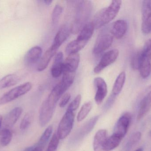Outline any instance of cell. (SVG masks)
<instances>
[{
    "label": "cell",
    "instance_id": "obj_1",
    "mask_svg": "<svg viewBox=\"0 0 151 151\" xmlns=\"http://www.w3.org/2000/svg\"><path fill=\"white\" fill-rule=\"evenodd\" d=\"M76 8L75 15L71 26V33L76 34L81 31L88 22L92 12V3L89 1H78Z\"/></svg>",
    "mask_w": 151,
    "mask_h": 151
},
{
    "label": "cell",
    "instance_id": "obj_2",
    "mask_svg": "<svg viewBox=\"0 0 151 151\" xmlns=\"http://www.w3.org/2000/svg\"><path fill=\"white\" fill-rule=\"evenodd\" d=\"M122 3L119 0L112 1L109 6L98 12L92 22L95 29H99L113 20L119 13Z\"/></svg>",
    "mask_w": 151,
    "mask_h": 151
},
{
    "label": "cell",
    "instance_id": "obj_3",
    "mask_svg": "<svg viewBox=\"0 0 151 151\" xmlns=\"http://www.w3.org/2000/svg\"><path fill=\"white\" fill-rule=\"evenodd\" d=\"M138 70L142 78L146 79L151 73V40L145 42L140 55Z\"/></svg>",
    "mask_w": 151,
    "mask_h": 151
},
{
    "label": "cell",
    "instance_id": "obj_4",
    "mask_svg": "<svg viewBox=\"0 0 151 151\" xmlns=\"http://www.w3.org/2000/svg\"><path fill=\"white\" fill-rule=\"evenodd\" d=\"M32 87V83L27 82L10 90L0 97V106L10 103L24 95L30 91Z\"/></svg>",
    "mask_w": 151,
    "mask_h": 151
},
{
    "label": "cell",
    "instance_id": "obj_5",
    "mask_svg": "<svg viewBox=\"0 0 151 151\" xmlns=\"http://www.w3.org/2000/svg\"><path fill=\"white\" fill-rule=\"evenodd\" d=\"M74 118V112L67 110L59 123L56 132L59 139L63 140L70 134L73 128Z\"/></svg>",
    "mask_w": 151,
    "mask_h": 151
},
{
    "label": "cell",
    "instance_id": "obj_6",
    "mask_svg": "<svg viewBox=\"0 0 151 151\" xmlns=\"http://www.w3.org/2000/svg\"><path fill=\"white\" fill-rule=\"evenodd\" d=\"M139 111L137 120L142 119L151 108V85L147 87L138 97Z\"/></svg>",
    "mask_w": 151,
    "mask_h": 151
},
{
    "label": "cell",
    "instance_id": "obj_7",
    "mask_svg": "<svg viewBox=\"0 0 151 151\" xmlns=\"http://www.w3.org/2000/svg\"><path fill=\"white\" fill-rule=\"evenodd\" d=\"M119 55V51L117 49H114L106 52L94 68V72L96 74L100 73L105 68L114 63Z\"/></svg>",
    "mask_w": 151,
    "mask_h": 151
},
{
    "label": "cell",
    "instance_id": "obj_8",
    "mask_svg": "<svg viewBox=\"0 0 151 151\" xmlns=\"http://www.w3.org/2000/svg\"><path fill=\"white\" fill-rule=\"evenodd\" d=\"M113 42V36L107 33H102L99 35L93 48V53L98 55L108 49Z\"/></svg>",
    "mask_w": 151,
    "mask_h": 151
},
{
    "label": "cell",
    "instance_id": "obj_9",
    "mask_svg": "<svg viewBox=\"0 0 151 151\" xmlns=\"http://www.w3.org/2000/svg\"><path fill=\"white\" fill-rule=\"evenodd\" d=\"M131 121V114L126 113L118 120L114 129L113 134L124 138L127 133Z\"/></svg>",
    "mask_w": 151,
    "mask_h": 151
},
{
    "label": "cell",
    "instance_id": "obj_10",
    "mask_svg": "<svg viewBox=\"0 0 151 151\" xmlns=\"http://www.w3.org/2000/svg\"><path fill=\"white\" fill-rule=\"evenodd\" d=\"M94 84L96 89L95 100L98 105L102 103L107 94V86L104 80L101 77H97L94 80Z\"/></svg>",
    "mask_w": 151,
    "mask_h": 151
},
{
    "label": "cell",
    "instance_id": "obj_11",
    "mask_svg": "<svg viewBox=\"0 0 151 151\" xmlns=\"http://www.w3.org/2000/svg\"><path fill=\"white\" fill-rule=\"evenodd\" d=\"M99 116H95L87 121L81 128L79 129L78 132L75 133V135L72 141L73 142H77L82 140L88 134H89L93 129L99 119Z\"/></svg>",
    "mask_w": 151,
    "mask_h": 151
},
{
    "label": "cell",
    "instance_id": "obj_12",
    "mask_svg": "<svg viewBox=\"0 0 151 151\" xmlns=\"http://www.w3.org/2000/svg\"><path fill=\"white\" fill-rule=\"evenodd\" d=\"M55 109L49 106L45 101L43 102L40 109L39 114V122L41 127L46 126L51 120Z\"/></svg>",
    "mask_w": 151,
    "mask_h": 151
},
{
    "label": "cell",
    "instance_id": "obj_13",
    "mask_svg": "<svg viewBox=\"0 0 151 151\" xmlns=\"http://www.w3.org/2000/svg\"><path fill=\"white\" fill-rule=\"evenodd\" d=\"M71 33V27L68 25H64L59 29L56 35L52 47L58 50L63 43L67 40Z\"/></svg>",
    "mask_w": 151,
    "mask_h": 151
},
{
    "label": "cell",
    "instance_id": "obj_14",
    "mask_svg": "<svg viewBox=\"0 0 151 151\" xmlns=\"http://www.w3.org/2000/svg\"><path fill=\"white\" fill-rule=\"evenodd\" d=\"M128 29L127 22L123 20H116L112 25L111 33L113 37L120 39L125 35Z\"/></svg>",
    "mask_w": 151,
    "mask_h": 151
},
{
    "label": "cell",
    "instance_id": "obj_15",
    "mask_svg": "<svg viewBox=\"0 0 151 151\" xmlns=\"http://www.w3.org/2000/svg\"><path fill=\"white\" fill-rule=\"evenodd\" d=\"M80 56L79 53L69 55L63 65V72H75L79 66Z\"/></svg>",
    "mask_w": 151,
    "mask_h": 151
},
{
    "label": "cell",
    "instance_id": "obj_16",
    "mask_svg": "<svg viewBox=\"0 0 151 151\" xmlns=\"http://www.w3.org/2000/svg\"><path fill=\"white\" fill-rule=\"evenodd\" d=\"M42 50L40 47L35 46L27 51L24 57V62L27 65L37 63L42 55Z\"/></svg>",
    "mask_w": 151,
    "mask_h": 151
},
{
    "label": "cell",
    "instance_id": "obj_17",
    "mask_svg": "<svg viewBox=\"0 0 151 151\" xmlns=\"http://www.w3.org/2000/svg\"><path fill=\"white\" fill-rule=\"evenodd\" d=\"M107 138V131L100 129L95 135L93 141L94 151H107L105 147L106 141Z\"/></svg>",
    "mask_w": 151,
    "mask_h": 151
},
{
    "label": "cell",
    "instance_id": "obj_18",
    "mask_svg": "<svg viewBox=\"0 0 151 151\" xmlns=\"http://www.w3.org/2000/svg\"><path fill=\"white\" fill-rule=\"evenodd\" d=\"M63 54L62 52H58L56 54L54 63L51 69V74L54 78L60 77L63 73Z\"/></svg>",
    "mask_w": 151,
    "mask_h": 151
},
{
    "label": "cell",
    "instance_id": "obj_19",
    "mask_svg": "<svg viewBox=\"0 0 151 151\" xmlns=\"http://www.w3.org/2000/svg\"><path fill=\"white\" fill-rule=\"evenodd\" d=\"M23 109L17 107L10 111L6 115L4 121V124L7 127L13 126L18 120L23 113Z\"/></svg>",
    "mask_w": 151,
    "mask_h": 151
},
{
    "label": "cell",
    "instance_id": "obj_20",
    "mask_svg": "<svg viewBox=\"0 0 151 151\" xmlns=\"http://www.w3.org/2000/svg\"><path fill=\"white\" fill-rule=\"evenodd\" d=\"M58 50L54 48L52 46L45 52L40 60L37 67L38 72H42L47 68L51 60V59L55 55Z\"/></svg>",
    "mask_w": 151,
    "mask_h": 151
},
{
    "label": "cell",
    "instance_id": "obj_21",
    "mask_svg": "<svg viewBox=\"0 0 151 151\" xmlns=\"http://www.w3.org/2000/svg\"><path fill=\"white\" fill-rule=\"evenodd\" d=\"M95 27L92 22H88L80 32L76 39L88 42L93 35Z\"/></svg>",
    "mask_w": 151,
    "mask_h": 151
},
{
    "label": "cell",
    "instance_id": "obj_22",
    "mask_svg": "<svg viewBox=\"0 0 151 151\" xmlns=\"http://www.w3.org/2000/svg\"><path fill=\"white\" fill-rule=\"evenodd\" d=\"M87 43L88 42H87L76 39L68 43L65 48V52L68 56L79 53L80 51L85 47Z\"/></svg>",
    "mask_w": 151,
    "mask_h": 151
},
{
    "label": "cell",
    "instance_id": "obj_23",
    "mask_svg": "<svg viewBox=\"0 0 151 151\" xmlns=\"http://www.w3.org/2000/svg\"><path fill=\"white\" fill-rule=\"evenodd\" d=\"M19 81L18 75L14 74H8L0 79V90L13 87L17 85Z\"/></svg>",
    "mask_w": 151,
    "mask_h": 151
},
{
    "label": "cell",
    "instance_id": "obj_24",
    "mask_svg": "<svg viewBox=\"0 0 151 151\" xmlns=\"http://www.w3.org/2000/svg\"><path fill=\"white\" fill-rule=\"evenodd\" d=\"M126 79V73L124 72H122L118 75L114 84L112 90L113 95L117 96L120 93L124 87Z\"/></svg>",
    "mask_w": 151,
    "mask_h": 151
},
{
    "label": "cell",
    "instance_id": "obj_25",
    "mask_svg": "<svg viewBox=\"0 0 151 151\" xmlns=\"http://www.w3.org/2000/svg\"><path fill=\"white\" fill-rule=\"evenodd\" d=\"M123 138L117 135L113 134L110 137H107L105 144V147L107 151L114 150L119 146Z\"/></svg>",
    "mask_w": 151,
    "mask_h": 151
},
{
    "label": "cell",
    "instance_id": "obj_26",
    "mask_svg": "<svg viewBox=\"0 0 151 151\" xmlns=\"http://www.w3.org/2000/svg\"><path fill=\"white\" fill-rule=\"evenodd\" d=\"M142 137L140 132L133 133L128 139L124 147V151H129L138 144Z\"/></svg>",
    "mask_w": 151,
    "mask_h": 151
},
{
    "label": "cell",
    "instance_id": "obj_27",
    "mask_svg": "<svg viewBox=\"0 0 151 151\" xmlns=\"http://www.w3.org/2000/svg\"><path fill=\"white\" fill-rule=\"evenodd\" d=\"M63 74V79L60 82L62 83L65 89L67 90L74 82L76 73L64 72Z\"/></svg>",
    "mask_w": 151,
    "mask_h": 151
},
{
    "label": "cell",
    "instance_id": "obj_28",
    "mask_svg": "<svg viewBox=\"0 0 151 151\" xmlns=\"http://www.w3.org/2000/svg\"><path fill=\"white\" fill-rule=\"evenodd\" d=\"M34 112L33 111L28 112L24 116L19 125V129L25 130L28 129L33 121Z\"/></svg>",
    "mask_w": 151,
    "mask_h": 151
},
{
    "label": "cell",
    "instance_id": "obj_29",
    "mask_svg": "<svg viewBox=\"0 0 151 151\" xmlns=\"http://www.w3.org/2000/svg\"><path fill=\"white\" fill-rule=\"evenodd\" d=\"M93 105L91 102H88L83 105L77 116V120L78 122H81L84 120L90 112L92 109Z\"/></svg>",
    "mask_w": 151,
    "mask_h": 151
},
{
    "label": "cell",
    "instance_id": "obj_30",
    "mask_svg": "<svg viewBox=\"0 0 151 151\" xmlns=\"http://www.w3.org/2000/svg\"><path fill=\"white\" fill-rule=\"evenodd\" d=\"M13 137L12 132L10 129L5 128L2 130L1 134L0 143L3 147H5L9 144Z\"/></svg>",
    "mask_w": 151,
    "mask_h": 151
},
{
    "label": "cell",
    "instance_id": "obj_31",
    "mask_svg": "<svg viewBox=\"0 0 151 151\" xmlns=\"http://www.w3.org/2000/svg\"><path fill=\"white\" fill-rule=\"evenodd\" d=\"M53 128L52 126H50L45 129L42 134L41 136L40 140L36 145L44 148L45 145L51 137V134L53 132Z\"/></svg>",
    "mask_w": 151,
    "mask_h": 151
},
{
    "label": "cell",
    "instance_id": "obj_32",
    "mask_svg": "<svg viewBox=\"0 0 151 151\" xmlns=\"http://www.w3.org/2000/svg\"><path fill=\"white\" fill-rule=\"evenodd\" d=\"M63 12V8L60 4H57L52 14V22L53 25H56L58 23Z\"/></svg>",
    "mask_w": 151,
    "mask_h": 151
},
{
    "label": "cell",
    "instance_id": "obj_33",
    "mask_svg": "<svg viewBox=\"0 0 151 151\" xmlns=\"http://www.w3.org/2000/svg\"><path fill=\"white\" fill-rule=\"evenodd\" d=\"M60 139L56 133L53 135V137L49 144L46 151H56L58 148Z\"/></svg>",
    "mask_w": 151,
    "mask_h": 151
},
{
    "label": "cell",
    "instance_id": "obj_34",
    "mask_svg": "<svg viewBox=\"0 0 151 151\" xmlns=\"http://www.w3.org/2000/svg\"><path fill=\"white\" fill-rule=\"evenodd\" d=\"M81 100V95H77L76 97L73 99V101L69 105L67 109V111L74 112V111H75L79 107Z\"/></svg>",
    "mask_w": 151,
    "mask_h": 151
},
{
    "label": "cell",
    "instance_id": "obj_35",
    "mask_svg": "<svg viewBox=\"0 0 151 151\" xmlns=\"http://www.w3.org/2000/svg\"><path fill=\"white\" fill-rule=\"evenodd\" d=\"M141 52L134 53L131 58V65L132 67L135 69H138L139 62H140Z\"/></svg>",
    "mask_w": 151,
    "mask_h": 151
},
{
    "label": "cell",
    "instance_id": "obj_36",
    "mask_svg": "<svg viewBox=\"0 0 151 151\" xmlns=\"http://www.w3.org/2000/svg\"><path fill=\"white\" fill-rule=\"evenodd\" d=\"M116 97H117L116 96L113 95L112 94L110 95V96L109 97L108 99L106 100L104 105V111H108L109 109H110L111 107V106H112L114 104V102H115Z\"/></svg>",
    "mask_w": 151,
    "mask_h": 151
},
{
    "label": "cell",
    "instance_id": "obj_37",
    "mask_svg": "<svg viewBox=\"0 0 151 151\" xmlns=\"http://www.w3.org/2000/svg\"><path fill=\"white\" fill-rule=\"evenodd\" d=\"M71 98V95L70 93L64 94L59 103V106L61 108H63L68 104Z\"/></svg>",
    "mask_w": 151,
    "mask_h": 151
},
{
    "label": "cell",
    "instance_id": "obj_38",
    "mask_svg": "<svg viewBox=\"0 0 151 151\" xmlns=\"http://www.w3.org/2000/svg\"><path fill=\"white\" fill-rule=\"evenodd\" d=\"M43 149V148L36 145L33 147L28 148L26 151H42Z\"/></svg>",
    "mask_w": 151,
    "mask_h": 151
},
{
    "label": "cell",
    "instance_id": "obj_39",
    "mask_svg": "<svg viewBox=\"0 0 151 151\" xmlns=\"http://www.w3.org/2000/svg\"><path fill=\"white\" fill-rule=\"evenodd\" d=\"M42 1L45 4H47V5H50L52 2V1H50V0H44V1Z\"/></svg>",
    "mask_w": 151,
    "mask_h": 151
},
{
    "label": "cell",
    "instance_id": "obj_40",
    "mask_svg": "<svg viewBox=\"0 0 151 151\" xmlns=\"http://www.w3.org/2000/svg\"><path fill=\"white\" fill-rule=\"evenodd\" d=\"M3 121V117L1 115H0V129H1V126L2 123Z\"/></svg>",
    "mask_w": 151,
    "mask_h": 151
},
{
    "label": "cell",
    "instance_id": "obj_41",
    "mask_svg": "<svg viewBox=\"0 0 151 151\" xmlns=\"http://www.w3.org/2000/svg\"><path fill=\"white\" fill-rule=\"evenodd\" d=\"M143 149L142 148H139V149H137V150H136L135 151H143Z\"/></svg>",
    "mask_w": 151,
    "mask_h": 151
}]
</instances>
